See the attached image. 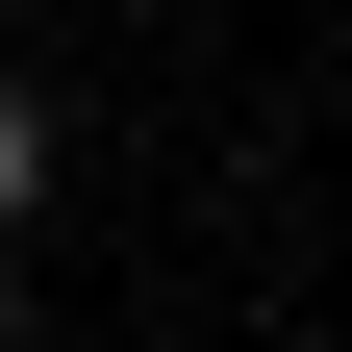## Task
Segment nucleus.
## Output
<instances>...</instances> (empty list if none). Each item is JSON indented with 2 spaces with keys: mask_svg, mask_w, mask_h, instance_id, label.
I'll return each instance as SVG.
<instances>
[{
  "mask_svg": "<svg viewBox=\"0 0 352 352\" xmlns=\"http://www.w3.org/2000/svg\"><path fill=\"white\" fill-rule=\"evenodd\" d=\"M25 201H51V101L0 76V227H25Z\"/></svg>",
  "mask_w": 352,
  "mask_h": 352,
  "instance_id": "1",
  "label": "nucleus"
}]
</instances>
